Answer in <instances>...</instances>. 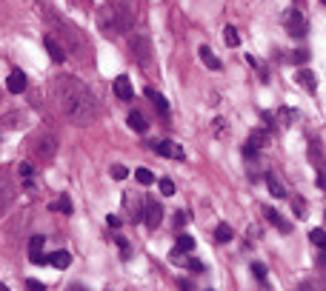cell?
<instances>
[{"label":"cell","mask_w":326,"mask_h":291,"mask_svg":"<svg viewBox=\"0 0 326 291\" xmlns=\"http://www.w3.org/2000/svg\"><path fill=\"white\" fill-rule=\"evenodd\" d=\"M132 52H135V57L140 60V66H149V40L143 37V34H135L132 37Z\"/></svg>","instance_id":"7"},{"label":"cell","mask_w":326,"mask_h":291,"mask_svg":"<svg viewBox=\"0 0 326 291\" xmlns=\"http://www.w3.org/2000/svg\"><path fill=\"white\" fill-rule=\"evenodd\" d=\"M266 183H269V191H272L275 197H286V189L280 186V180L275 177V174H266Z\"/></svg>","instance_id":"21"},{"label":"cell","mask_w":326,"mask_h":291,"mask_svg":"<svg viewBox=\"0 0 326 291\" xmlns=\"http://www.w3.org/2000/svg\"><path fill=\"white\" fill-rule=\"evenodd\" d=\"M249 143H252L255 149H261V146H266V143H269V134L261 132V129H255V132L249 134Z\"/></svg>","instance_id":"23"},{"label":"cell","mask_w":326,"mask_h":291,"mask_svg":"<svg viewBox=\"0 0 326 291\" xmlns=\"http://www.w3.org/2000/svg\"><path fill=\"white\" fill-rule=\"evenodd\" d=\"M286 26H289V34H298V37L306 34V17H303L298 9H292L286 15Z\"/></svg>","instance_id":"8"},{"label":"cell","mask_w":326,"mask_h":291,"mask_svg":"<svg viewBox=\"0 0 326 291\" xmlns=\"http://www.w3.org/2000/svg\"><path fill=\"white\" fill-rule=\"evenodd\" d=\"M149 146H152V151H155V154H160V157L183 160V149L177 146V143H172V140H155V143H149Z\"/></svg>","instance_id":"5"},{"label":"cell","mask_w":326,"mask_h":291,"mask_svg":"<svg viewBox=\"0 0 326 291\" xmlns=\"http://www.w3.org/2000/svg\"><path fill=\"white\" fill-rule=\"evenodd\" d=\"M175 223H177V226H183V223H186V214H183V212H177V217H175Z\"/></svg>","instance_id":"41"},{"label":"cell","mask_w":326,"mask_h":291,"mask_svg":"<svg viewBox=\"0 0 326 291\" xmlns=\"http://www.w3.org/2000/svg\"><path fill=\"white\" fill-rule=\"evenodd\" d=\"M232 234H235V231H232V226H226V223H221V226L215 228V240H218V243H229Z\"/></svg>","instance_id":"22"},{"label":"cell","mask_w":326,"mask_h":291,"mask_svg":"<svg viewBox=\"0 0 326 291\" xmlns=\"http://www.w3.org/2000/svg\"><path fill=\"white\" fill-rule=\"evenodd\" d=\"M295 60H298V63H306V60H309V52H306V49L295 52Z\"/></svg>","instance_id":"37"},{"label":"cell","mask_w":326,"mask_h":291,"mask_svg":"<svg viewBox=\"0 0 326 291\" xmlns=\"http://www.w3.org/2000/svg\"><path fill=\"white\" fill-rule=\"evenodd\" d=\"M177 285H180V291H192V283H189V280H180Z\"/></svg>","instance_id":"40"},{"label":"cell","mask_w":326,"mask_h":291,"mask_svg":"<svg viewBox=\"0 0 326 291\" xmlns=\"http://www.w3.org/2000/svg\"><path fill=\"white\" fill-rule=\"evenodd\" d=\"M52 212H63V214H72V200H69V197H60V200H57V203H52Z\"/></svg>","instance_id":"25"},{"label":"cell","mask_w":326,"mask_h":291,"mask_svg":"<svg viewBox=\"0 0 326 291\" xmlns=\"http://www.w3.org/2000/svg\"><path fill=\"white\" fill-rule=\"evenodd\" d=\"M212 129H215V137H223V134H229V126H226V120H223V117H218Z\"/></svg>","instance_id":"30"},{"label":"cell","mask_w":326,"mask_h":291,"mask_svg":"<svg viewBox=\"0 0 326 291\" xmlns=\"http://www.w3.org/2000/svg\"><path fill=\"white\" fill-rule=\"evenodd\" d=\"M26 288L29 291H46V285L40 283V280H26Z\"/></svg>","instance_id":"36"},{"label":"cell","mask_w":326,"mask_h":291,"mask_svg":"<svg viewBox=\"0 0 326 291\" xmlns=\"http://www.w3.org/2000/svg\"><path fill=\"white\" fill-rule=\"evenodd\" d=\"M192 248H195V237H189V234L177 237V252H180V254H189Z\"/></svg>","instance_id":"24"},{"label":"cell","mask_w":326,"mask_h":291,"mask_svg":"<svg viewBox=\"0 0 326 291\" xmlns=\"http://www.w3.org/2000/svg\"><path fill=\"white\" fill-rule=\"evenodd\" d=\"M0 291H9V288H6V285H3V283H0Z\"/></svg>","instance_id":"44"},{"label":"cell","mask_w":326,"mask_h":291,"mask_svg":"<svg viewBox=\"0 0 326 291\" xmlns=\"http://www.w3.org/2000/svg\"><path fill=\"white\" fill-rule=\"evenodd\" d=\"M112 89H115V95H118V100H132V83H129L126 74H120V77H115V83H112Z\"/></svg>","instance_id":"10"},{"label":"cell","mask_w":326,"mask_h":291,"mask_svg":"<svg viewBox=\"0 0 326 291\" xmlns=\"http://www.w3.org/2000/svg\"><path fill=\"white\" fill-rule=\"evenodd\" d=\"M32 151H34V157L38 160H43V163H49V160L57 154V137L55 134H38L34 137V146H32Z\"/></svg>","instance_id":"4"},{"label":"cell","mask_w":326,"mask_h":291,"mask_svg":"<svg viewBox=\"0 0 326 291\" xmlns=\"http://www.w3.org/2000/svg\"><path fill=\"white\" fill-rule=\"evenodd\" d=\"M17 174H20L23 180H32V165H29V163H20V165H17Z\"/></svg>","instance_id":"33"},{"label":"cell","mask_w":326,"mask_h":291,"mask_svg":"<svg viewBox=\"0 0 326 291\" xmlns=\"http://www.w3.org/2000/svg\"><path fill=\"white\" fill-rule=\"evenodd\" d=\"M292 209L298 212V217H306V203H303L301 197H298V200H292Z\"/></svg>","instance_id":"34"},{"label":"cell","mask_w":326,"mask_h":291,"mask_svg":"<svg viewBox=\"0 0 326 291\" xmlns=\"http://www.w3.org/2000/svg\"><path fill=\"white\" fill-rule=\"evenodd\" d=\"M158 189H160V194H163V197H172V194H175V183L169 180V177H163V180H158Z\"/></svg>","instance_id":"28"},{"label":"cell","mask_w":326,"mask_h":291,"mask_svg":"<svg viewBox=\"0 0 326 291\" xmlns=\"http://www.w3.org/2000/svg\"><path fill=\"white\" fill-rule=\"evenodd\" d=\"M12 197H15V189H12V183L6 177H0V209H6L12 203Z\"/></svg>","instance_id":"16"},{"label":"cell","mask_w":326,"mask_h":291,"mask_svg":"<svg viewBox=\"0 0 326 291\" xmlns=\"http://www.w3.org/2000/svg\"><path fill=\"white\" fill-rule=\"evenodd\" d=\"M75 3H83V6H86V3H89V0H75Z\"/></svg>","instance_id":"43"},{"label":"cell","mask_w":326,"mask_h":291,"mask_svg":"<svg viewBox=\"0 0 326 291\" xmlns=\"http://www.w3.org/2000/svg\"><path fill=\"white\" fill-rule=\"evenodd\" d=\"M46 260L55 268H69V266H72V254H69V252H55V254H49Z\"/></svg>","instance_id":"17"},{"label":"cell","mask_w":326,"mask_h":291,"mask_svg":"<svg viewBox=\"0 0 326 291\" xmlns=\"http://www.w3.org/2000/svg\"><path fill=\"white\" fill-rule=\"evenodd\" d=\"M97 23H100V32H103L106 37H120V34L126 32L123 23H120L118 12H115L112 6H103L100 12H97Z\"/></svg>","instance_id":"3"},{"label":"cell","mask_w":326,"mask_h":291,"mask_svg":"<svg viewBox=\"0 0 326 291\" xmlns=\"http://www.w3.org/2000/svg\"><path fill=\"white\" fill-rule=\"evenodd\" d=\"M143 220H146V226H149V228H158V226H160V220H163V209H160L155 200H149V203H146Z\"/></svg>","instance_id":"9"},{"label":"cell","mask_w":326,"mask_h":291,"mask_svg":"<svg viewBox=\"0 0 326 291\" xmlns=\"http://www.w3.org/2000/svg\"><path fill=\"white\" fill-rule=\"evenodd\" d=\"M43 46H46V52L52 55V60H55V63H63V60H66L63 46H60V43H57V40L52 37V34H46V37H43Z\"/></svg>","instance_id":"11"},{"label":"cell","mask_w":326,"mask_h":291,"mask_svg":"<svg viewBox=\"0 0 326 291\" xmlns=\"http://www.w3.org/2000/svg\"><path fill=\"white\" fill-rule=\"evenodd\" d=\"M112 177H115V180H126L129 177L126 165H112Z\"/></svg>","instance_id":"31"},{"label":"cell","mask_w":326,"mask_h":291,"mask_svg":"<svg viewBox=\"0 0 326 291\" xmlns=\"http://www.w3.org/2000/svg\"><path fill=\"white\" fill-rule=\"evenodd\" d=\"M55 95H57V103H60V111H63L66 120L75 123V126H89V123L97 117L95 95H92L78 77H66V74L57 77Z\"/></svg>","instance_id":"1"},{"label":"cell","mask_w":326,"mask_h":291,"mask_svg":"<svg viewBox=\"0 0 326 291\" xmlns=\"http://www.w3.org/2000/svg\"><path fill=\"white\" fill-rule=\"evenodd\" d=\"M43 243H46V237L43 234H34L32 240H29V260H32L34 266H46L49 263L46 254H43Z\"/></svg>","instance_id":"6"},{"label":"cell","mask_w":326,"mask_h":291,"mask_svg":"<svg viewBox=\"0 0 326 291\" xmlns=\"http://www.w3.org/2000/svg\"><path fill=\"white\" fill-rule=\"evenodd\" d=\"M69 291H86V288H83V285H72Z\"/></svg>","instance_id":"42"},{"label":"cell","mask_w":326,"mask_h":291,"mask_svg":"<svg viewBox=\"0 0 326 291\" xmlns=\"http://www.w3.org/2000/svg\"><path fill=\"white\" fill-rule=\"evenodd\" d=\"M146 97H149V100L155 103V106H158V109L163 111V114H166V111H169V103H166V97H163V95H158L155 89H146Z\"/></svg>","instance_id":"20"},{"label":"cell","mask_w":326,"mask_h":291,"mask_svg":"<svg viewBox=\"0 0 326 291\" xmlns=\"http://www.w3.org/2000/svg\"><path fill=\"white\" fill-rule=\"evenodd\" d=\"M252 274L258 277V280H266V266H261V263H252Z\"/></svg>","instance_id":"35"},{"label":"cell","mask_w":326,"mask_h":291,"mask_svg":"<svg viewBox=\"0 0 326 291\" xmlns=\"http://www.w3.org/2000/svg\"><path fill=\"white\" fill-rule=\"evenodd\" d=\"M135 177H137V183H140V186H152V183H155V174H152L149 169H137Z\"/></svg>","instance_id":"26"},{"label":"cell","mask_w":326,"mask_h":291,"mask_svg":"<svg viewBox=\"0 0 326 291\" xmlns=\"http://www.w3.org/2000/svg\"><path fill=\"white\" fill-rule=\"evenodd\" d=\"M263 217H266V220H269V223H272V226H275V228H280L283 234H286L289 228H292V226H289L286 220H283V217H280L278 212H275V209H263Z\"/></svg>","instance_id":"15"},{"label":"cell","mask_w":326,"mask_h":291,"mask_svg":"<svg viewBox=\"0 0 326 291\" xmlns=\"http://www.w3.org/2000/svg\"><path fill=\"white\" fill-rule=\"evenodd\" d=\"M223 43H226L229 49L240 46V34H238V29H235V26H226V29H223Z\"/></svg>","instance_id":"19"},{"label":"cell","mask_w":326,"mask_h":291,"mask_svg":"<svg viewBox=\"0 0 326 291\" xmlns=\"http://www.w3.org/2000/svg\"><path fill=\"white\" fill-rule=\"evenodd\" d=\"M309 240L318 245V248H323V243H326V231H323L320 226H318V228H312V231H309Z\"/></svg>","instance_id":"27"},{"label":"cell","mask_w":326,"mask_h":291,"mask_svg":"<svg viewBox=\"0 0 326 291\" xmlns=\"http://www.w3.org/2000/svg\"><path fill=\"white\" fill-rule=\"evenodd\" d=\"M315 183H318V189H323V169H318V177H315Z\"/></svg>","instance_id":"38"},{"label":"cell","mask_w":326,"mask_h":291,"mask_svg":"<svg viewBox=\"0 0 326 291\" xmlns=\"http://www.w3.org/2000/svg\"><path fill=\"white\" fill-rule=\"evenodd\" d=\"M115 243H118L120 254H123V260H126V257H129V252H132V248H129V243H126V237H115Z\"/></svg>","instance_id":"32"},{"label":"cell","mask_w":326,"mask_h":291,"mask_svg":"<svg viewBox=\"0 0 326 291\" xmlns=\"http://www.w3.org/2000/svg\"><path fill=\"white\" fill-rule=\"evenodd\" d=\"M43 15H46V20H49V23L55 26L57 37H55V34H52V37H55L57 43L63 46V52H66V55H72L75 60H86V55H89V46H86V40H83V34H80L78 29H75V26L69 23V20H63L60 15H55L52 9H46V6H43Z\"/></svg>","instance_id":"2"},{"label":"cell","mask_w":326,"mask_h":291,"mask_svg":"<svg viewBox=\"0 0 326 291\" xmlns=\"http://www.w3.org/2000/svg\"><path fill=\"white\" fill-rule=\"evenodd\" d=\"M183 266L189 268V271H203V263H200V260H192V257H183Z\"/></svg>","instance_id":"29"},{"label":"cell","mask_w":326,"mask_h":291,"mask_svg":"<svg viewBox=\"0 0 326 291\" xmlns=\"http://www.w3.org/2000/svg\"><path fill=\"white\" fill-rule=\"evenodd\" d=\"M6 89L12 92V95H20V92L26 89V74H23V71H20V69L12 71V74H9V80H6Z\"/></svg>","instance_id":"12"},{"label":"cell","mask_w":326,"mask_h":291,"mask_svg":"<svg viewBox=\"0 0 326 291\" xmlns=\"http://www.w3.org/2000/svg\"><path fill=\"white\" fill-rule=\"evenodd\" d=\"M198 55H200V60H203V66H206V69H212V71L221 69V60L215 57V52H212L209 46H200V49H198Z\"/></svg>","instance_id":"14"},{"label":"cell","mask_w":326,"mask_h":291,"mask_svg":"<svg viewBox=\"0 0 326 291\" xmlns=\"http://www.w3.org/2000/svg\"><path fill=\"white\" fill-rule=\"evenodd\" d=\"M106 223H109L112 228H120V217H112V214H109V220H106Z\"/></svg>","instance_id":"39"},{"label":"cell","mask_w":326,"mask_h":291,"mask_svg":"<svg viewBox=\"0 0 326 291\" xmlns=\"http://www.w3.org/2000/svg\"><path fill=\"white\" fill-rule=\"evenodd\" d=\"M298 83H301L306 92H312V95L318 92V77H315L309 69H301V71H298Z\"/></svg>","instance_id":"13"},{"label":"cell","mask_w":326,"mask_h":291,"mask_svg":"<svg viewBox=\"0 0 326 291\" xmlns=\"http://www.w3.org/2000/svg\"><path fill=\"white\" fill-rule=\"evenodd\" d=\"M129 129H132V132H140V134H143L146 129H149V123H146V117L140 114V111H129Z\"/></svg>","instance_id":"18"}]
</instances>
